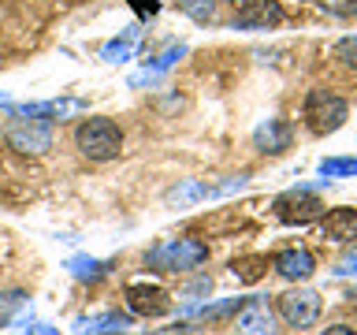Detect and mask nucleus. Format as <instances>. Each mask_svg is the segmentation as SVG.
I'll return each instance as SVG.
<instances>
[{
  "label": "nucleus",
  "mask_w": 357,
  "mask_h": 335,
  "mask_svg": "<svg viewBox=\"0 0 357 335\" xmlns=\"http://www.w3.org/2000/svg\"><path fill=\"white\" fill-rule=\"evenodd\" d=\"M19 335H60L56 328H45V324H30V328H22Z\"/></svg>",
  "instance_id": "nucleus-23"
},
{
  "label": "nucleus",
  "mask_w": 357,
  "mask_h": 335,
  "mask_svg": "<svg viewBox=\"0 0 357 335\" xmlns=\"http://www.w3.org/2000/svg\"><path fill=\"white\" fill-rule=\"evenodd\" d=\"M134 38H138V30H130L127 38L108 41L105 49H100V56H105L108 64H123V60H130V52H134Z\"/></svg>",
  "instance_id": "nucleus-16"
},
{
  "label": "nucleus",
  "mask_w": 357,
  "mask_h": 335,
  "mask_svg": "<svg viewBox=\"0 0 357 335\" xmlns=\"http://www.w3.org/2000/svg\"><path fill=\"white\" fill-rule=\"evenodd\" d=\"M127 328H130V317H123V313H100V317L78 320L75 335H119Z\"/></svg>",
  "instance_id": "nucleus-14"
},
{
  "label": "nucleus",
  "mask_w": 357,
  "mask_h": 335,
  "mask_svg": "<svg viewBox=\"0 0 357 335\" xmlns=\"http://www.w3.org/2000/svg\"><path fill=\"white\" fill-rule=\"evenodd\" d=\"M335 60L342 67H350V71H357V38H342L335 45Z\"/></svg>",
  "instance_id": "nucleus-21"
},
{
  "label": "nucleus",
  "mask_w": 357,
  "mask_h": 335,
  "mask_svg": "<svg viewBox=\"0 0 357 335\" xmlns=\"http://www.w3.org/2000/svg\"><path fill=\"white\" fill-rule=\"evenodd\" d=\"M75 145L82 156H89V161H116L123 153V131L105 116H89V119L78 123Z\"/></svg>",
  "instance_id": "nucleus-1"
},
{
  "label": "nucleus",
  "mask_w": 357,
  "mask_h": 335,
  "mask_svg": "<svg viewBox=\"0 0 357 335\" xmlns=\"http://www.w3.org/2000/svg\"><path fill=\"white\" fill-rule=\"evenodd\" d=\"M234 328L238 335H279V313L268 306V298H250L242 302Z\"/></svg>",
  "instance_id": "nucleus-8"
},
{
  "label": "nucleus",
  "mask_w": 357,
  "mask_h": 335,
  "mask_svg": "<svg viewBox=\"0 0 357 335\" xmlns=\"http://www.w3.org/2000/svg\"><path fill=\"white\" fill-rule=\"evenodd\" d=\"M320 175H324V179L357 175V161H350V156H328V161H320Z\"/></svg>",
  "instance_id": "nucleus-19"
},
{
  "label": "nucleus",
  "mask_w": 357,
  "mask_h": 335,
  "mask_svg": "<svg viewBox=\"0 0 357 335\" xmlns=\"http://www.w3.org/2000/svg\"><path fill=\"white\" fill-rule=\"evenodd\" d=\"M149 335H208V332L197 328V324H172V328H156Z\"/></svg>",
  "instance_id": "nucleus-22"
},
{
  "label": "nucleus",
  "mask_w": 357,
  "mask_h": 335,
  "mask_svg": "<svg viewBox=\"0 0 357 335\" xmlns=\"http://www.w3.org/2000/svg\"><path fill=\"white\" fill-rule=\"evenodd\" d=\"M149 268L156 272H190L208 261V246L201 239H164L149 250Z\"/></svg>",
  "instance_id": "nucleus-2"
},
{
  "label": "nucleus",
  "mask_w": 357,
  "mask_h": 335,
  "mask_svg": "<svg viewBox=\"0 0 357 335\" xmlns=\"http://www.w3.org/2000/svg\"><path fill=\"white\" fill-rule=\"evenodd\" d=\"M275 272L290 279V283H301V279H309L312 272H317V261H312V253L309 250H283V253H275Z\"/></svg>",
  "instance_id": "nucleus-13"
},
{
  "label": "nucleus",
  "mask_w": 357,
  "mask_h": 335,
  "mask_svg": "<svg viewBox=\"0 0 357 335\" xmlns=\"http://www.w3.org/2000/svg\"><path fill=\"white\" fill-rule=\"evenodd\" d=\"M4 138H8L11 149H19V153H45L52 145V119H22V116H15L8 123Z\"/></svg>",
  "instance_id": "nucleus-6"
},
{
  "label": "nucleus",
  "mask_w": 357,
  "mask_h": 335,
  "mask_svg": "<svg viewBox=\"0 0 357 335\" xmlns=\"http://www.w3.org/2000/svg\"><path fill=\"white\" fill-rule=\"evenodd\" d=\"M324 335H357V332H354V328H346V324H331V328L324 332Z\"/></svg>",
  "instance_id": "nucleus-25"
},
{
  "label": "nucleus",
  "mask_w": 357,
  "mask_h": 335,
  "mask_svg": "<svg viewBox=\"0 0 357 335\" xmlns=\"http://www.w3.org/2000/svg\"><path fill=\"white\" fill-rule=\"evenodd\" d=\"M283 22V8L279 0H245V4L234 11L231 27L234 30H272Z\"/></svg>",
  "instance_id": "nucleus-9"
},
{
  "label": "nucleus",
  "mask_w": 357,
  "mask_h": 335,
  "mask_svg": "<svg viewBox=\"0 0 357 335\" xmlns=\"http://www.w3.org/2000/svg\"><path fill=\"white\" fill-rule=\"evenodd\" d=\"M339 272H342V276H357V253H354V257H346V261L339 265Z\"/></svg>",
  "instance_id": "nucleus-24"
},
{
  "label": "nucleus",
  "mask_w": 357,
  "mask_h": 335,
  "mask_svg": "<svg viewBox=\"0 0 357 335\" xmlns=\"http://www.w3.org/2000/svg\"><path fill=\"white\" fill-rule=\"evenodd\" d=\"M290 138H294V131H290L287 119H264L261 127L253 131V145L261 153H272V156L290 149Z\"/></svg>",
  "instance_id": "nucleus-12"
},
{
  "label": "nucleus",
  "mask_w": 357,
  "mask_h": 335,
  "mask_svg": "<svg viewBox=\"0 0 357 335\" xmlns=\"http://www.w3.org/2000/svg\"><path fill=\"white\" fill-rule=\"evenodd\" d=\"M134 8H138V11H149V15H153V11H156V0H134Z\"/></svg>",
  "instance_id": "nucleus-26"
},
{
  "label": "nucleus",
  "mask_w": 357,
  "mask_h": 335,
  "mask_svg": "<svg viewBox=\"0 0 357 335\" xmlns=\"http://www.w3.org/2000/svg\"><path fill=\"white\" fill-rule=\"evenodd\" d=\"M275 313L283 317L294 332H309L320 320V295L309 287H294L275 298Z\"/></svg>",
  "instance_id": "nucleus-4"
},
{
  "label": "nucleus",
  "mask_w": 357,
  "mask_h": 335,
  "mask_svg": "<svg viewBox=\"0 0 357 335\" xmlns=\"http://www.w3.org/2000/svg\"><path fill=\"white\" fill-rule=\"evenodd\" d=\"M234 190H245V179H227V183H201V179H190V183H178L167 190V205H197V201H208V198H227Z\"/></svg>",
  "instance_id": "nucleus-7"
},
{
  "label": "nucleus",
  "mask_w": 357,
  "mask_h": 335,
  "mask_svg": "<svg viewBox=\"0 0 357 335\" xmlns=\"http://www.w3.org/2000/svg\"><path fill=\"white\" fill-rule=\"evenodd\" d=\"M320 231H324V239H331L339 246L357 242V209H331V212H324Z\"/></svg>",
  "instance_id": "nucleus-11"
},
{
  "label": "nucleus",
  "mask_w": 357,
  "mask_h": 335,
  "mask_svg": "<svg viewBox=\"0 0 357 335\" xmlns=\"http://www.w3.org/2000/svg\"><path fill=\"white\" fill-rule=\"evenodd\" d=\"M0 105H4V94H0Z\"/></svg>",
  "instance_id": "nucleus-27"
},
{
  "label": "nucleus",
  "mask_w": 357,
  "mask_h": 335,
  "mask_svg": "<svg viewBox=\"0 0 357 335\" xmlns=\"http://www.w3.org/2000/svg\"><path fill=\"white\" fill-rule=\"evenodd\" d=\"M26 290H4V295H0V324H11L15 320V313L26 306Z\"/></svg>",
  "instance_id": "nucleus-18"
},
{
  "label": "nucleus",
  "mask_w": 357,
  "mask_h": 335,
  "mask_svg": "<svg viewBox=\"0 0 357 335\" xmlns=\"http://www.w3.org/2000/svg\"><path fill=\"white\" fill-rule=\"evenodd\" d=\"M305 127L312 131V134H335L342 127L346 119H350V105L339 97V94H331V89H309V97H305Z\"/></svg>",
  "instance_id": "nucleus-3"
},
{
  "label": "nucleus",
  "mask_w": 357,
  "mask_h": 335,
  "mask_svg": "<svg viewBox=\"0 0 357 335\" xmlns=\"http://www.w3.org/2000/svg\"><path fill=\"white\" fill-rule=\"evenodd\" d=\"M178 11L194 22H212L216 19V0H178Z\"/></svg>",
  "instance_id": "nucleus-17"
},
{
  "label": "nucleus",
  "mask_w": 357,
  "mask_h": 335,
  "mask_svg": "<svg viewBox=\"0 0 357 335\" xmlns=\"http://www.w3.org/2000/svg\"><path fill=\"white\" fill-rule=\"evenodd\" d=\"M127 306L138 317H164L172 313V295L156 283H130L127 287Z\"/></svg>",
  "instance_id": "nucleus-10"
},
{
  "label": "nucleus",
  "mask_w": 357,
  "mask_h": 335,
  "mask_svg": "<svg viewBox=\"0 0 357 335\" xmlns=\"http://www.w3.org/2000/svg\"><path fill=\"white\" fill-rule=\"evenodd\" d=\"M324 201L312 194L309 186H294V190H287V194H279L275 198V216L290 223V228H305V223L312 220H324Z\"/></svg>",
  "instance_id": "nucleus-5"
},
{
  "label": "nucleus",
  "mask_w": 357,
  "mask_h": 335,
  "mask_svg": "<svg viewBox=\"0 0 357 335\" xmlns=\"http://www.w3.org/2000/svg\"><path fill=\"white\" fill-rule=\"evenodd\" d=\"M234 4H238V0H234Z\"/></svg>",
  "instance_id": "nucleus-28"
},
{
  "label": "nucleus",
  "mask_w": 357,
  "mask_h": 335,
  "mask_svg": "<svg viewBox=\"0 0 357 335\" xmlns=\"http://www.w3.org/2000/svg\"><path fill=\"white\" fill-rule=\"evenodd\" d=\"M67 272L75 279H100L108 272V261H97V257H71V261H67Z\"/></svg>",
  "instance_id": "nucleus-15"
},
{
  "label": "nucleus",
  "mask_w": 357,
  "mask_h": 335,
  "mask_svg": "<svg viewBox=\"0 0 357 335\" xmlns=\"http://www.w3.org/2000/svg\"><path fill=\"white\" fill-rule=\"evenodd\" d=\"M231 272L238 276L242 283H253V279H261L264 261H261V257H242V261H234V265H231Z\"/></svg>",
  "instance_id": "nucleus-20"
}]
</instances>
